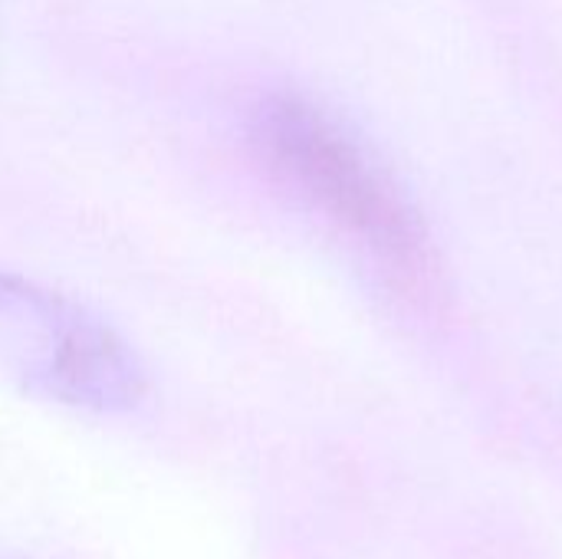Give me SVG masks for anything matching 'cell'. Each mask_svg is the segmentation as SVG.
Listing matches in <instances>:
<instances>
[{
    "instance_id": "7a4b0ae2",
    "label": "cell",
    "mask_w": 562,
    "mask_h": 559,
    "mask_svg": "<svg viewBox=\"0 0 562 559\" xmlns=\"http://www.w3.org/2000/svg\"><path fill=\"white\" fill-rule=\"evenodd\" d=\"M0 369L26 395L89 415H125L148 392L138 353L102 316L13 270H0Z\"/></svg>"
},
{
    "instance_id": "6da1fadb",
    "label": "cell",
    "mask_w": 562,
    "mask_h": 559,
    "mask_svg": "<svg viewBox=\"0 0 562 559\" xmlns=\"http://www.w3.org/2000/svg\"><path fill=\"white\" fill-rule=\"evenodd\" d=\"M250 142L267 168L392 270L428 264L425 227L379 161L316 102L267 92L250 109Z\"/></svg>"
}]
</instances>
